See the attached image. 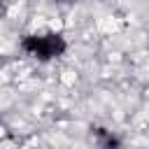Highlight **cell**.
<instances>
[{"label": "cell", "mask_w": 149, "mask_h": 149, "mask_svg": "<svg viewBox=\"0 0 149 149\" xmlns=\"http://www.w3.org/2000/svg\"><path fill=\"white\" fill-rule=\"evenodd\" d=\"M23 49L28 54H33L35 58H56L65 49V42H63L61 35L44 33V35H30L23 42Z\"/></svg>", "instance_id": "obj_1"}]
</instances>
